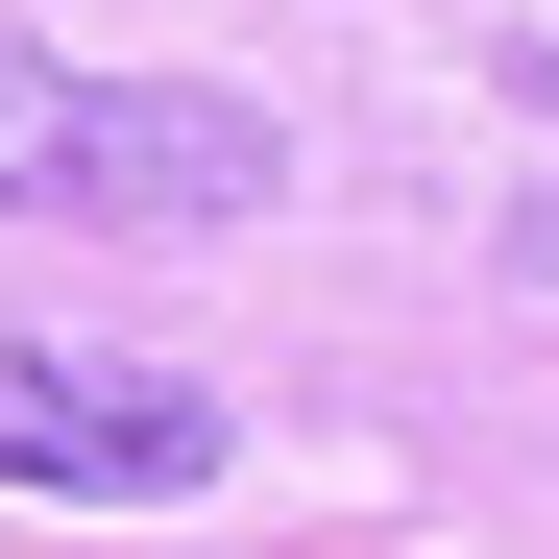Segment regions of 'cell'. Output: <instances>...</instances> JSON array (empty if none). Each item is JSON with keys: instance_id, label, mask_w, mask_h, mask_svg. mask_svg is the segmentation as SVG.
I'll return each mask as SVG.
<instances>
[{"instance_id": "obj_1", "label": "cell", "mask_w": 559, "mask_h": 559, "mask_svg": "<svg viewBox=\"0 0 559 559\" xmlns=\"http://www.w3.org/2000/svg\"><path fill=\"white\" fill-rule=\"evenodd\" d=\"M0 195L25 219H146V243H219L293 195V122L219 98V73H73L0 25Z\"/></svg>"}, {"instance_id": "obj_2", "label": "cell", "mask_w": 559, "mask_h": 559, "mask_svg": "<svg viewBox=\"0 0 559 559\" xmlns=\"http://www.w3.org/2000/svg\"><path fill=\"white\" fill-rule=\"evenodd\" d=\"M0 487L25 511H170V487H219V390L98 365V341H0Z\"/></svg>"}]
</instances>
